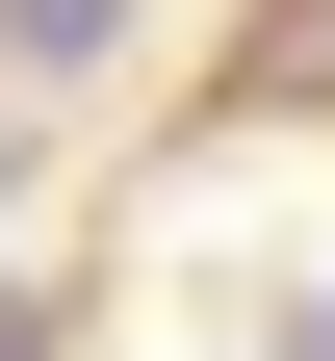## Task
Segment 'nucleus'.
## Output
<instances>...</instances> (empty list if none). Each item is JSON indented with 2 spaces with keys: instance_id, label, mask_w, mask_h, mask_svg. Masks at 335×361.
Returning a JSON list of instances; mask_svg holds the SVG:
<instances>
[{
  "instance_id": "f257e3e1",
  "label": "nucleus",
  "mask_w": 335,
  "mask_h": 361,
  "mask_svg": "<svg viewBox=\"0 0 335 361\" xmlns=\"http://www.w3.org/2000/svg\"><path fill=\"white\" fill-rule=\"evenodd\" d=\"M0 361H52V310H26V284H0Z\"/></svg>"
},
{
  "instance_id": "f03ea898",
  "label": "nucleus",
  "mask_w": 335,
  "mask_h": 361,
  "mask_svg": "<svg viewBox=\"0 0 335 361\" xmlns=\"http://www.w3.org/2000/svg\"><path fill=\"white\" fill-rule=\"evenodd\" d=\"M284 361H335V310H310V336H284Z\"/></svg>"
}]
</instances>
